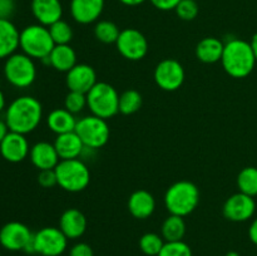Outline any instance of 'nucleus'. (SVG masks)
Segmentation results:
<instances>
[{"mask_svg": "<svg viewBox=\"0 0 257 256\" xmlns=\"http://www.w3.org/2000/svg\"><path fill=\"white\" fill-rule=\"evenodd\" d=\"M222 212L225 218L232 222L248 221L256 212L255 198L242 192L235 193L226 200Z\"/></svg>", "mask_w": 257, "mask_h": 256, "instance_id": "nucleus-13", "label": "nucleus"}, {"mask_svg": "<svg viewBox=\"0 0 257 256\" xmlns=\"http://www.w3.org/2000/svg\"><path fill=\"white\" fill-rule=\"evenodd\" d=\"M200 203V190L190 181H178L165 193V206L171 215L185 217L192 213Z\"/></svg>", "mask_w": 257, "mask_h": 256, "instance_id": "nucleus-3", "label": "nucleus"}, {"mask_svg": "<svg viewBox=\"0 0 257 256\" xmlns=\"http://www.w3.org/2000/svg\"><path fill=\"white\" fill-rule=\"evenodd\" d=\"M88 108L92 114L109 119L119 112V94L109 83L98 82L87 93Z\"/></svg>", "mask_w": 257, "mask_h": 256, "instance_id": "nucleus-6", "label": "nucleus"}, {"mask_svg": "<svg viewBox=\"0 0 257 256\" xmlns=\"http://www.w3.org/2000/svg\"><path fill=\"white\" fill-rule=\"evenodd\" d=\"M115 45L119 54L132 62L143 59L148 53L147 38L140 30L133 29V28L120 30Z\"/></svg>", "mask_w": 257, "mask_h": 256, "instance_id": "nucleus-11", "label": "nucleus"}, {"mask_svg": "<svg viewBox=\"0 0 257 256\" xmlns=\"http://www.w3.org/2000/svg\"><path fill=\"white\" fill-rule=\"evenodd\" d=\"M54 170L58 186L67 192H80L90 182L89 168L79 158L59 161Z\"/></svg>", "mask_w": 257, "mask_h": 256, "instance_id": "nucleus-5", "label": "nucleus"}, {"mask_svg": "<svg viewBox=\"0 0 257 256\" xmlns=\"http://www.w3.org/2000/svg\"><path fill=\"white\" fill-rule=\"evenodd\" d=\"M0 256H2V253H0Z\"/></svg>", "mask_w": 257, "mask_h": 256, "instance_id": "nucleus-45", "label": "nucleus"}, {"mask_svg": "<svg viewBox=\"0 0 257 256\" xmlns=\"http://www.w3.org/2000/svg\"><path fill=\"white\" fill-rule=\"evenodd\" d=\"M43 118L42 103L32 95H22L5 109V123L12 132L28 135L40 124Z\"/></svg>", "mask_w": 257, "mask_h": 256, "instance_id": "nucleus-1", "label": "nucleus"}, {"mask_svg": "<svg viewBox=\"0 0 257 256\" xmlns=\"http://www.w3.org/2000/svg\"><path fill=\"white\" fill-rule=\"evenodd\" d=\"M34 233L19 221H10L0 228V245L9 251H24Z\"/></svg>", "mask_w": 257, "mask_h": 256, "instance_id": "nucleus-12", "label": "nucleus"}, {"mask_svg": "<svg viewBox=\"0 0 257 256\" xmlns=\"http://www.w3.org/2000/svg\"><path fill=\"white\" fill-rule=\"evenodd\" d=\"M251 45H252V49H253V53H255V57H256V60H257V32L253 34L252 39H251Z\"/></svg>", "mask_w": 257, "mask_h": 256, "instance_id": "nucleus-42", "label": "nucleus"}, {"mask_svg": "<svg viewBox=\"0 0 257 256\" xmlns=\"http://www.w3.org/2000/svg\"><path fill=\"white\" fill-rule=\"evenodd\" d=\"M77 122L78 119L75 118V115L65 108H57V109L52 110L47 117L48 127L57 136L74 132Z\"/></svg>", "mask_w": 257, "mask_h": 256, "instance_id": "nucleus-25", "label": "nucleus"}, {"mask_svg": "<svg viewBox=\"0 0 257 256\" xmlns=\"http://www.w3.org/2000/svg\"><path fill=\"white\" fill-rule=\"evenodd\" d=\"M30 8L38 24L44 27H50L63 17V5L60 0H32Z\"/></svg>", "mask_w": 257, "mask_h": 256, "instance_id": "nucleus-17", "label": "nucleus"}, {"mask_svg": "<svg viewBox=\"0 0 257 256\" xmlns=\"http://www.w3.org/2000/svg\"><path fill=\"white\" fill-rule=\"evenodd\" d=\"M175 12L181 20L191 22L197 18L200 8H198L197 0H181L180 4L176 7Z\"/></svg>", "mask_w": 257, "mask_h": 256, "instance_id": "nucleus-34", "label": "nucleus"}, {"mask_svg": "<svg viewBox=\"0 0 257 256\" xmlns=\"http://www.w3.org/2000/svg\"><path fill=\"white\" fill-rule=\"evenodd\" d=\"M145 2H147V0H119V3H122L123 5H127V7H138Z\"/></svg>", "mask_w": 257, "mask_h": 256, "instance_id": "nucleus-41", "label": "nucleus"}, {"mask_svg": "<svg viewBox=\"0 0 257 256\" xmlns=\"http://www.w3.org/2000/svg\"><path fill=\"white\" fill-rule=\"evenodd\" d=\"M69 256H94L93 248L85 242H78L72 246L69 251Z\"/></svg>", "mask_w": 257, "mask_h": 256, "instance_id": "nucleus-36", "label": "nucleus"}, {"mask_svg": "<svg viewBox=\"0 0 257 256\" xmlns=\"http://www.w3.org/2000/svg\"><path fill=\"white\" fill-rule=\"evenodd\" d=\"M15 12L14 0H0V19H10Z\"/></svg>", "mask_w": 257, "mask_h": 256, "instance_id": "nucleus-37", "label": "nucleus"}, {"mask_svg": "<svg viewBox=\"0 0 257 256\" xmlns=\"http://www.w3.org/2000/svg\"><path fill=\"white\" fill-rule=\"evenodd\" d=\"M256 57L250 42L233 38L225 43L221 64L225 72L232 78H246L256 67Z\"/></svg>", "mask_w": 257, "mask_h": 256, "instance_id": "nucleus-2", "label": "nucleus"}, {"mask_svg": "<svg viewBox=\"0 0 257 256\" xmlns=\"http://www.w3.org/2000/svg\"><path fill=\"white\" fill-rule=\"evenodd\" d=\"M29 158L35 168L39 171L54 170L59 163L60 158L58 156L54 143L38 142L30 147Z\"/></svg>", "mask_w": 257, "mask_h": 256, "instance_id": "nucleus-18", "label": "nucleus"}, {"mask_svg": "<svg viewBox=\"0 0 257 256\" xmlns=\"http://www.w3.org/2000/svg\"><path fill=\"white\" fill-rule=\"evenodd\" d=\"M153 78L161 89L166 92H175L180 89L185 82V68L178 60L167 58L156 65Z\"/></svg>", "mask_w": 257, "mask_h": 256, "instance_id": "nucleus-10", "label": "nucleus"}, {"mask_svg": "<svg viewBox=\"0 0 257 256\" xmlns=\"http://www.w3.org/2000/svg\"><path fill=\"white\" fill-rule=\"evenodd\" d=\"M48 28H49V33L55 45L69 44L70 40L73 39V29L69 23H67L65 20H58Z\"/></svg>", "mask_w": 257, "mask_h": 256, "instance_id": "nucleus-31", "label": "nucleus"}, {"mask_svg": "<svg viewBox=\"0 0 257 256\" xmlns=\"http://www.w3.org/2000/svg\"><path fill=\"white\" fill-rule=\"evenodd\" d=\"M158 256H192V250L183 240L171 241L165 242Z\"/></svg>", "mask_w": 257, "mask_h": 256, "instance_id": "nucleus-33", "label": "nucleus"}, {"mask_svg": "<svg viewBox=\"0 0 257 256\" xmlns=\"http://www.w3.org/2000/svg\"><path fill=\"white\" fill-rule=\"evenodd\" d=\"M55 47L49 28L42 24H32L20 32L19 48L33 59H45Z\"/></svg>", "mask_w": 257, "mask_h": 256, "instance_id": "nucleus-4", "label": "nucleus"}, {"mask_svg": "<svg viewBox=\"0 0 257 256\" xmlns=\"http://www.w3.org/2000/svg\"><path fill=\"white\" fill-rule=\"evenodd\" d=\"M142 107V95L136 89H127L119 95V112L130 115L138 112Z\"/></svg>", "mask_w": 257, "mask_h": 256, "instance_id": "nucleus-29", "label": "nucleus"}, {"mask_svg": "<svg viewBox=\"0 0 257 256\" xmlns=\"http://www.w3.org/2000/svg\"><path fill=\"white\" fill-rule=\"evenodd\" d=\"M59 228L68 240H77L82 237L87 230V218L84 213L77 208H68L60 216Z\"/></svg>", "mask_w": 257, "mask_h": 256, "instance_id": "nucleus-19", "label": "nucleus"}, {"mask_svg": "<svg viewBox=\"0 0 257 256\" xmlns=\"http://www.w3.org/2000/svg\"><path fill=\"white\" fill-rule=\"evenodd\" d=\"M120 30L115 23L110 20H100L94 27V37L97 40L104 44H113L117 43Z\"/></svg>", "mask_w": 257, "mask_h": 256, "instance_id": "nucleus-28", "label": "nucleus"}, {"mask_svg": "<svg viewBox=\"0 0 257 256\" xmlns=\"http://www.w3.org/2000/svg\"><path fill=\"white\" fill-rule=\"evenodd\" d=\"M43 62H47L58 72L68 73L74 65L78 64L77 53L69 44L55 45L49 57L43 59Z\"/></svg>", "mask_w": 257, "mask_h": 256, "instance_id": "nucleus-22", "label": "nucleus"}, {"mask_svg": "<svg viewBox=\"0 0 257 256\" xmlns=\"http://www.w3.org/2000/svg\"><path fill=\"white\" fill-rule=\"evenodd\" d=\"M225 256H241L237 251H228Z\"/></svg>", "mask_w": 257, "mask_h": 256, "instance_id": "nucleus-44", "label": "nucleus"}, {"mask_svg": "<svg viewBox=\"0 0 257 256\" xmlns=\"http://www.w3.org/2000/svg\"><path fill=\"white\" fill-rule=\"evenodd\" d=\"M65 83L69 90L87 94L97 84V73L88 64H77L67 73Z\"/></svg>", "mask_w": 257, "mask_h": 256, "instance_id": "nucleus-15", "label": "nucleus"}, {"mask_svg": "<svg viewBox=\"0 0 257 256\" xmlns=\"http://www.w3.org/2000/svg\"><path fill=\"white\" fill-rule=\"evenodd\" d=\"M225 43L215 37H206L196 45V57L200 62L206 64L221 62Z\"/></svg>", "mask_w": 257, "mask_h": 256, "instance_id": "nucleus-24", "label": "nucleus"}, {"mask_svg": "<svg viewBox=\"0 0 257 256\" xmlns=\"http://www.w3.org/2000/svg\"><path fill=\"white\" fill-rule=\"evenodd\" d=\"M128 210L135 218L146 220L151 217L156 210V200L152 193L146 190H138L130 196Z\"/></svg>", "mask_w": 257, "mask_h": 256, "instance_id": "nucleus-21", "label": "nucleus"}, {"mask_svg": "<svg viewBox=\"0 0 257 256\" xmlns=\"http://www.w3.org/2000/svg\"><path fill=\"white\" fill-rule=\"evenodd\" d=\"M238 192L255 197L257 196V168L245 167L237 176Z\"/></svg>", "mask_w": 257, "mask_h": 256, "instance_id": "nucleus-27", "label": "nucleus"}, {"mask_svg": "<svg viewBox=\"0 0 257 256\" xmlns=\"http://www.w3.org/2000/svg\"><path fill=\"white\" fill-rule=\"evenodd\" d=\"M38 183L44 188H52L58 185L55 170H43L39 171L38 175Z\"/></svg>", "mask_w": 257, "mask_h": 256, "instance_id": "nucleus-35", "label": "nucleus"}, {"mask_svg": "<svg viewBox=\"0 0 257 256\" xmlns=\"http://www.w3.org/2000/svg\"><path fill=\"white\" fill-rule=\"evenodd\" d=\"M4 75L13 87H30L37 78L34 59L24 53H14L5 60Z\"/></svg>", "mask_w": 257, "mask_h": 256, "instance_id": "nucleus-8", "label": "nucleus"}, {"mask_svg": "<svg viewBox=\"0 0 257 256\" xmlns=\"http://www.w3.org/2000/svg\"><path fill=\"white\" fill-rule=\"evenodd\" d=\"M54 147L57 150L60 161L79 158L85 151V146L83 145L82 140L75 133V131L74 132L58 135L57 138H55Z\"/></svg>", "mask_w": 257, "mask_h": 256, "instance_id": "nucleus-20", "label": "nucleus"}, {"mask_svg": "<svg viewBox=\"0 0 257 256\" xmlns=\"http://www.w3.org/2000/svg\"><path fill=\"white\" fill-rule=\"evenodd\" d=\"M20 32L10 19H0V59H7L19 48Z\"/></svg>", "mask_w": 257, "mask_h": 256, "instance_id": "nucleus-23", "label": "nucleus"}, {"mask_svg": "<svg viewBox=\"0 0 257 256\" xmlns=\"http://www.w3.org/2000/svg\"><path fill=\"white\" fill-rule=\"evenodd\" d=\"M161 233H162V237L165 238L166 242L182 240L186 233V222L183 217L176 215L168 216L163 221Z\"/></svg>", "mask_w": 257, "mask_h": 256, "instance_id": "nucleus-26", "label": "nucleus"}, {"mask_svg": "<svg viewBox=\"0 0 257 256\" xmlns=\"http://www.w3.org/2000/svg\"><path fill=\"white\" fill-rule=\"evenodd\" d=\"M75 133L79 136L87 150L94 151L104 147L109 141L110 131L107 119L97 115H85L78 119L75 125Z\"/></svg>", "mask_w": 257, "mask_h": 256, "instance_id": "nucleus-7", "label": "nucleus"}, {"mask_svg": "<svg viewBox=\"0 0 257 256\" xmlns=\"http://www.w3.org/2000/svg\"><path fill=\"white\" fill-rule=\"evenodd\" d=\"M35 253L42 256H62L67 250L68 238L59 227L40 228L33 236Z\"/></svg>", "mask_w": 257, "mask_h": 256, "instance_id": "nucleus-9", "label": "nucleus"}, {"mask_svg": "<svg viewBox=\"0 0 257 256\" xmlns=\"http://www.w3.org/2000/svg\"><path fill=\"white\" fill-rule=\"evenodd\" d=\"M104 3V0H70V15L79 24H92L102 15Z\"/></svg>", "mask_w": 257, "mask_h": 256, "instance_id": "nucleus-16", "label": "nucleus"}, {"mask_svg": "<svg viewBox=\"0 0 257 256\" xmlns=\"http://www.w3.org/2000/svg\"><path fill=\"white\" fill-rule=\"evenodd\" d=\"M29 142L25 135L9 131L0 143V155L5 161L12 163H19L29 156Z\"/></svg>", "mask_w": 257, "mask_h": 256, "instance_id": "nucleus-14", "label": "nucleus"}, {"mask_svg": "<svg viewBox=\"0 0 257 256\" xmlns=\"http://www.w3.org/2000/svg\"><path fill=\"white\" fill-rule=\"evenodd\" d=\"M5 109V95L3 90L0 89V113Z\"/></svg>", "mask_w": 257, "mask_h": 256, "instance_id": "nucleus-43", "label": "nucleus"}, {"mask_svg": "<svg viewBox=\"0 0 257 256\" xmlns=\"http://www.w3.org/2000/svg\"><path fill=\"white\" fill-rule=\"evenodd\" d=\"M248 237H250L251 242L257 246V217L251 222L250 228H248Z\"/></svg>", "mask_w": 257, "mask_h": 256, "instance_id": "nucleus-39", "label": "nucleus"}, {"mask_svg": "<svg viewBox=\"0 0 257 256\" xmlns=\"http://www.w3.org/2000/svg\"><path fill=\"white\" fill-rule=\"evenodd\" d=\"M9 133V128H8V124L5 123V120L0 119V143H2V141L4 140L5 136Z\"/></svg>", "mask_w": 257, "mask_h": 256, "instance_id": "nucleus-40", "label": "nucleus"}, {"mask_svg": "<svg viewBox=\"0 0 257 256\" xmlns=\"http://www.w3.org/2000/svg\"><path fill=\"white\" fill-rule=\"evenodd\" d=\"M165 242L166 241L162 235H158L156 232H147L140 238V248L145 255L158 256Z\"/></svg>", "mask_w": 257, "mask_h": 256, "instance_id": "nucleus-30", "label": "nucleus"}, {"mask_svg": "<svg viewBox=\"0 0 257 256\" xmlns=\"http://www.w3.org/2000/svg\"><path fill=\"white\" fill-rule=\"evenodd\" d=\"M85 107H88L87 103V94L80 92H74V90H69L64 99V108L69 110L73 114L80 113Z\"/></svg>", "mask_w": 257, "mask_h": 256, "instance_id": "nucleus-32", "label": "nucleus"}, {"mask_svg": "<svg viewBox=\"0 0 257 256\" xmlns=\"http://www.w3.org/2000/svg\"><path fill=\"white\" fill-rule=\"evenodd\" d=\"M151 4L158 10L162 12H170V10H175L176 7L180 4L181 0H150Z\"/></svg>", "mask_w": 257, "mask_h": 256, "instance_id": "nucleus-38", "label": "nucleus"}]
</instances>
